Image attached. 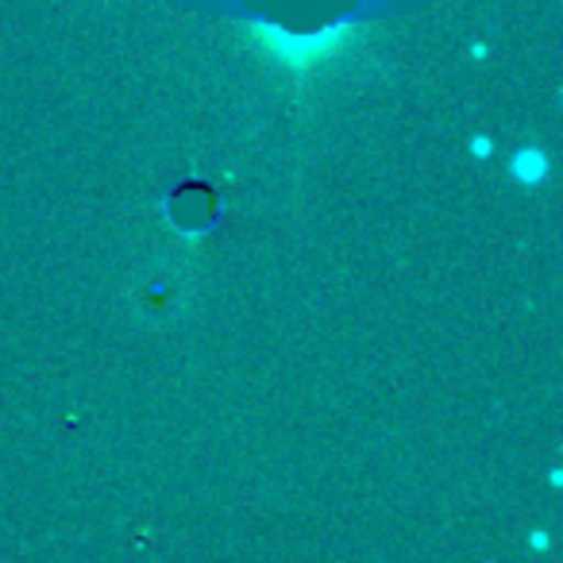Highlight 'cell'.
<instances>
[{
	"label": "cell",
	"mask_w": 563,
	"mask_h": 563,
	"mask_svg": "<svg viewBox=\"0 0 563 563\" xmlns=\"http://www.w3.org/2000/svg\"><path fill=\"white\" fill-rule=\"evenodd\" d=\"M178 4L255 24L258 32H266L263 40L278 51V58L298 70L336 47L340 35L352 27L421 9V0H178Z\"/></svg>",
	"instance_id": "obj_1"
}]
</instances>
